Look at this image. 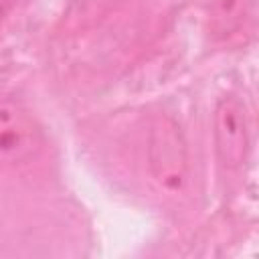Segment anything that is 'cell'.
Wrapping results in <instances>:
<instances>
[{"label": "cell", "instance_id": "obj_4", "mask_svg": "<svg viewBox=\"0 0 259 259\" xmlns=\"http://www.w3.org/2000/svg\"><path fill=\"white\" fill-rule=\"evenodd\" d=\"M255 0H210L208 28L219 40L245 38L253 30Z\"/></svg>", "mask_w": 259, "mask_h": 259}, {"label": "cell", "instance_id": "obj_1", "mask_svg": "<svg viewBox=\"0 0 259 259\" xmlns=\"http://www.w3.org/2000/svg\"><path fill=\"white\" fill-rule=\"evenodd\" d=\"M45 150V134L14 95L0 93V168H20L34 162Z\"/></svg>", "mask_w": 259, "mask_h": 259}, {"label": "cell", "instance_id": "obj_3", "mask_svg": "<svg viewBox=\"0 0 259 259\" xmlns=\"http://www.w3.org/2000/svg\"><path fill=\"white\" fill-rule=\"evenodd\" d=\"M214 150L225 170H239L249 156V117L245 103L235 95L219 99L212 115Z\"/></svg>", "mask_w": 259, "mask_h": 259}, {"label": "cell", "instance_id": "obj_2", "mask_svg": "<svg viewBox=\"0 0 259 259\" xmlns=\"http://www.w3.org/2000/svg\"><path fill=\"white\" fill-rule=\"evenodd\" d=\"M148 164L152 176L166 190H180L188 180V150L178 123L156 115L148 130Z\"/></svg>", "mask_w": 259, "mask_h": 259}]
</instances>
